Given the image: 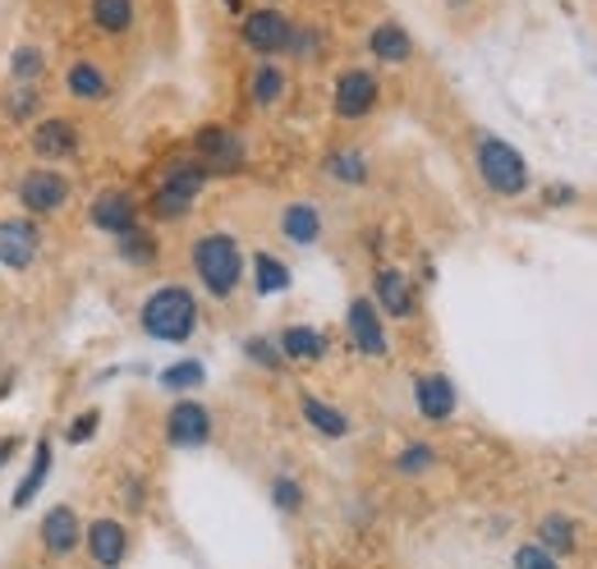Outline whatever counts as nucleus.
Here are the masks:
<instances>
[{
    "instance_id": "nucleus-1",
    "label": "nucleus",
    "mask_w": 597,
    "mask_h": 569,
    "mask_svg": "<svg viewBox=\"0 0 597 569\" xmlns=\"http://www.w3.org/2000/svg\"><path fill=\"white\" fill-rule=\"evenodd\" d=\"M189 263H194V276L198 284L212 299H230L240 290V280H244V267H248V257L240 248L235 235H221V230H212V235H198L194 248H189Z\"/></svg>"
},
{
    "instance_id": "nucleus-2",
    "label": "nucleus",
    "mask_w": 597,
    "mask_h": 569,
    "mask_svg": "<svg viewBox=\"0 0 597 569\" xmlns=\"http://www.w3.org/2000/svg\"><path fill=\"white\" fill-rule=\"evenodd\" d=\"M139 326L152 341H166V345H185L189 335L198 331V299L189 284H157L143 308H139Z\"/></svg>"
},
{
    "instance_id": "nucleus-3",
    "label": "nucleus",
    "mask_w": 597,
    "mask_h": 569,
    "mask_svg": "<svg viewBox=\"0 0 597 569\" xmlns=\"http://www.w3.org/2000/svg\"><path fill=\"white\" fill-rule=\"evenodd\" d=\"M474 161H478L483 185L497 193V198L529 193V161L519 157L515 143H506V138H497V134H478V138H474Z\"/></svg>"
},
{
    "instance_id": "nucleus-4",
    "label": "nucleus",
    "mask_w": 597,
    "mask_h": 569,
    "mask_svg": "<svg viewBox=\"0 0 597 569\" xmlns=\"http://www.w3.org/2000/svg\"><path fill=\"white\" fill-rule=\"evenodd\" d=\"M290 33H295V19L276 10V5H263V10H244L240 19V42L263 60H276L290 51Z\"/></svg>"
},
{
    "instance_id": "nucleus-5",
    "label": "nucleus",
    "mask_w": 597,
    "mask_h": 569,
    "mask_svg": "<svg viewBox=\"0 0 597 569\" xmlns=\"http://www.w3.org/2000/svg\"><path fill=\"white\" fill-rule=\"evenodd\" d=\"M377 101H382V79H377L373 69L354 65V69L335 74V88H331V111H335V120H345V124L368 120V115L377 111Z\"/></svg>"
},
{
    "instance_id": "nucleus-6",
    "label": "nucleus",
    "mask_w": 597,
    "mask_h": 569,
    "mask_svg": "<svg viewBox=\"0 0 597 569\" xmlns=\"http://www.w3.org/2000/svg\"><path fill=\"white\" fill-rule=\"evenodd\" d=\"M194 152H198V166H202L207 175H235V170H244V161H248L244 138L235 134V129H225V124L198 129V134H194Z\"/></svg>"
},
{
    "instance_id": "nucleus-7",
    "label": "nucleus",
    "mask_w": 597,
    "mask_h": 569,
    "mask_svg": "<svg viewBox=\"0 0 597 569\" xmlns=\"http://www.w3.org/2000/svg\"><path fill=\"white\" fill-rule=\"evenodd\" d=\"M69 193H74L69 175H60L56 166H37V170L19 175V202H23V212H29V216L60 212V207L69 202Z\"/></svg>"
},
{
    "instance_id": "nucleus-8",
    "label": "nucleus",
    "mask_w": 597,
    "mask_h": 569,
    "mask_svg": "<svg viewBox=\"0 0 597 569\" xmlns=\"http://www.w3.org/2000/svg\"><path fill=\"white\" fill-rule=\"evenodd\" d=\"M345 331H350V345L368 358H386L391 354V341H386V322H382V308L368 299H350L345 308Z\"/></svg>"
},
{
    "instance_id": "nucleus-9",
    "label": "nucleus",
    "mask_w": 597,
    "mask_h": 569,
    "mask_svg": "<svg viewBox=\"0 0 597 569\" xmlns=\"http://www.w3.org/2000/svg\"><path fill=\"white\" fill-rule=\"evenodd\" d=\"M166 442L175 450H202L212 442V409L198 400H175V409L166 413Z\"/></svg>"
},
{
    "instance_id": "nucleus-10",
    "label": "nucleus",
    "mask_w": 597,
    "mask_h": 569,
    "mask_svg": "<svg viewBox=\"0 0 597 569\" xmlns=\"http://www.w3.org/2000/svg\"><path fill=\"white\" fill-rule=\"evenodd\" d=\"M42 253V230L33 216H10L0 221V267L10 271H29Z\"/></svg>"
},
{
    "instance_id": "nucleus-11",
    "label": "nucleus",
    "mask_w": 597,
    "mask_h": 569,
    "mask_svg": "<svg viewBox=\"0 0 597 569\" xmlns=\"http://www.w3.org/2000/svg\"><path fill=\"white\" fill-rule=\"evenodd\" d=\"M88 221L101 230V235H129V230H139V198L129 189H101L88 207Z\"/></svg>"
},
{
    "instance_id": "nucleus-12",
    "label": "nucleus",
    "mask_w": 597,
    "mask_h": 569,
    "mask_svg": "<svg viewBox=\"0 0 597 569\" xmlns=\"http://www.w3.org/2000/svg\"><path fill=\"white\" fill-rule=\"evenodd\" d=\"M29 147L37 152L46 166L69 161V157H79V129H74V120H65V115H46V120L33 129Z\"/></svg>"
},
{
    "instance_id": "nucleus-13",
    "label": "nucleus",
    "mask_w": 597,
    "mask_h": 569,
    "mask_svg": "<svg viewBox=\"0 0 597 569\" xmlns=\"http://www.w3.org/2000/svg\"><path fill=\"white\" fill-rule=\"evenodd\" d=\"M373 303L382 308L386 317H413V308H419V294H413V284H409V276L405 271H396V267H377V276H373Z\"/></svg>"
},
{
    "instance_id": "nucleus-14",
    "label": "nucleus",
    "mask_w": 597,
    "mask_h": 569,
    "mask_svg": "<svg viewBox=\"0 0 597 569\" xmlns=\"http://www.w3.org/2000/svg\"><path fill=\"white\" fill-rule=\"evenodd\" d=\"M84 547L101 569H120L129 556V528L120 520H92L84 528Z\"/></svg>"
},
{
    "instance_id": "nucleus-15",
    "label": "nucleus",
    "mask_w": 597,
    "mask_h": 569,
    "mask_svg": "<svg viewBox=\"0 0 597 569\" xmlns=\"http://www.w3.org/2000/svg\"><path fill=\"white\" fill-rule=\"evenodd\" d=\"M413 404H419V413L428 423H446L460 404V395H455L446 372H423L419 381H413Z\"/></svg>"
},
{
    "instance_id": "nucleus-16",
    "label": "nucleus",
    "mask_w": 597,
    "mask_h": 569,
    "mask_svg": "<svg viewBox=\"0 0 597 569\" xmlns=\"http://www.w3.org/2000/svg\"><path fill=\"white\" fill-rule=\"evenodd\" d=\"M88 23L101 37H129L139 23V0H88Z\"/></svg>"
},
{
    "instance_id": "nucleus-17",
    "label": "nucleus",
    "mask_w": 597,
    "mask_h": 569,
    "mask_svg": "<svg viewBox=\"0 0 597 569\" xmlns=\"http://www.w3.org/2000/svg\"><path fill=\"white\" fill-rule=\"evenodd\" d=\"M79 542H84V528H79V514H74L69 505H56L42 520V547L51 556H74L79 551Z\"/></svg>"
},
{
    "instance_id": "nucleus-18",
    "label": "nucleus",
    "mask_w": 597,
    "mask_h": 569,
    "mask_svg": "<svg viewBox=\"0 0 597 569\" xmlns=\"http://www.w3.org/2000/svg\"><path fill=\"white\" fill-rule=\"evenodd\" d=\"M368 51H373V60H382V65H405L413 56V33L405 29V23H396V19H382L377 29L368 33Z\"/></svg>"
},
{
    "instance_id": "nucleus-19",
    "label": "nucleus",
    "mask_w": 597,
    "mask_h": 569,
    "mask_svg": "<svg viewBox=\"0 0 597 569\" xmlns=\"http://www.w3.org/2000/svg\"><path fill=\"white\" fill-rule=\"evenodd\" d=\"M65 92L74 101H107L111 97V74L107 65H97V60H74L65 69Z\"/></svg>"
},
{
    "instance_id": "nucleus-20",
    "label": "nucleus",
    "mask_w": 597,
    "mask_h": 569,
    "mask_svg": "<svg viewBox=\"0 0 597 569\" xmlns=\"http://www.w3.org/2000/svg\"><path fill=\"white\" fill-rule=\"evenodd\" d=\"M280 235L290 239V244H299V248L318 244L322 239V212H318L313 202H290L280 212Z\"/></svg>"
},
{
    "instance_id": "nucleus-21",
    "label": "nucleus",
    "mask_w": 597,
    "mask_h": 569,
    "mask_svg": "<svg viewBox=\"0 0 597 569\" xmlns=\"http://www.w3.org/2000/svg\"><path fill=\"white\" fill-rule=\"evenodd\" d=\"M276 345L290 364H318V358H327V335L318 326H285Z\"/></svg>"
},
{
    "instance_id": "nucleus-22",
    "label": "nucleus",
    "mask_w": 597,
    "mask_h": 569,
    "mask_svg": "<svg viewBox=\"0 0 597 569\" xmlns=\"http://www.w3.org/2000/svg\"><path fill=\"white\" fill-rule=\"evenodd\" d=\"M285 92H290V74H285L276 60H263V65L248 74V97H253V107L272 111Z\"/></svg>"
},
{
    "instance_id": "nucleus-23",
    "label": "nucleus",
    "mask_w": 597,
    "mask_h": 569,
    "mask_svg": "<svg viewBox=\"0 0 597 569\" xmlns=\"http://www.w3.org/2000/svg\"><path fill=\"white\" fill-rule=\"evenodd\" d=\"M299 413H303L308 427L327 436V442H341V436H350V419L335 404L318 400V395H299Z\"/></svg>"
},
{
    "instance_id": "nucleus-24",
    "label": "nucleus",
    "mask_w": 597,
    "mask_h": 569,
    "mask_svg": "<svg viewBox=\"0 0 597 569\" xmlns=\"http://www.w3.org/2000/svg\"><path fill=\"white\" fill-rule=\"evenodd\" d=\"M46 473H51V436H42L37 450H33L29 473H23V482H19V491H14V510L33 505V497H37V491L46 487Z\"/></svg>"
},
{
    "instance_id": "nucleus-25",
    "label": "nucleus",
    "mask_w": 597,
    "mask_h": 569,
    "mask_svg": "<svg viewBox=\"0 0 597 569\" xmlns=\"http://www.w3.org/2000/svg\"><path fill=\"white\" fill-rule=\"evenodd\" d=\"M253 290H257V294L290 290V267H285L280 257H272V253H257V257H253Z\"/></svg>"
},
{
    "instance_id": "nucleus-26",
    "label": "nucleus",
    "mask_w": 597,
    "mask_h": 569,
    "mask_svg": "<svg viewBox=\"0 0 597 569\" xmlns=\"http://www.w3.org/2000/svg\"><path fill=\"white\" fill-rule=\"evenodd\" d=\"M538 547L552 556H570L575 551V524H570L565 514H548V520L538 524Z\"/></svg>"
},
{
    "instance_id": "nucleus-27",
    "label": "nucleus",
    "mask_w": 597,
    "mask_h": 569,
    "mask_svg": "<svg viewBox=\"0 0 597 569\" xmlns=\"http://www.w3.org/2000/svg\"><path fill=\"white\" fill-rule=\"evenodd\" d=\"M207 179H212V175H207L198 161H179V166H170L166 170V179H162V189H170V193H179V198H198L202 189H207Z\"/></svg>"
},
{
    "instance_id": "nucleus-28",
    "label": "nucleus",
    "mask_w": 597,
    "mask_h": 569,
    "mask_svg": "<svg viewBox=\"0 0 597 569\" xmlns=\"http://www.w3.org/2000/svg\"><path fill=\"white\" fill-rule=\"evenodd\" d=\"M327 175L341 179V185H363L368 179V161H363L358 147H335L327 157Z\"/></svg>"
},
{
    "instance_id": "nucleus-29",
    "label": "nucleus",
    "mask_w": 597,
    "mask_h": 569,
    "mask_svg": "<svg viewBox=\"0 0 597 569\" xmlns=\"http://www.w3.org/2000/svg\"><path fill=\"white\" fill-rule=\"evenodd\" d=\"M120 257H124L129 267H157L162 248H157V239H152L147 230L139 225V230H129V235H120Z\"/></svg>"
},
{
    "instance_id": "nucleus-30",
    "label": "nucleus",
    "mask_w": 597,
    "mask_h": 569,
    "mask_svg": "<svg viewBox=\"0 0 597 569\" xmlns=\"http://www.w3.org/2000/svg\"><path fill=\"white\" fill-rule=\"evenodd\" d=\"M10 74H14V83H33V88H37V79L46 74V56H42V46L19 42V51L10 56Z\"/></svg>"
},
{
    "instance_id": "nucleus-31",
    "label": "nucleus",
    "mask_w": 597,
    "mask_h": 569,
    "mask_svg": "<svg viewBox=\"0 0 597 569\" xmlns=\"http://www.w3.org/2000/svg\"><path fill=\"white\" fill-rule=\"evenodd\" d=\"M37 107H42V97H37L33 83H14V88L5 92V101H0V111H5L10 120H33Z\"/></svg>"
},
{
    "instance_id": "nucleus-32",
    "label": "nucleus",
    "mask_w": 597,
    "mask_h": 569,
    "mask_svg": "<svg viewBox=\"0 0 597 569\" xmlns=\"http://www.w3.org/2000/svg\"><path fill=\"white\" fill-rule=\"evenodd\" d=\"M202 381H207V368L198 364V358L170 364V368L162 372V386H166V391H194V386H202Z\"/></svg>"
},
{
    "instance_id": "nucleus-33",
    "label": "nucleus",
    "mask_w": 597,
    "mask_h": 569,
    "mask_svg": "<svg viewBox=\"0 0 597 569\" xmlns=\"http://www.w3.org/2000/svg\"><path fill=\"white\" fill-rule=\"evenodd\" d=\"M436 464V450L428 446V442H409L405 450H400V459H396V469L405 473V478H413V473H428Z\"/></svg>"
},
{
    "instance_id": "nucleus-34",
    "label": "nucleus",
    "mask_w": 597,
    "mask_h": 569,
    "mask_svg": "<svg viewBox=\"0 0 597 569\" xmlns=\"http://www.w3.org/2000/svg\"><path fill=\"white\" fill-rule=\"evenodd\" d=\"M322 29H299L295 23V33H290V51L285 56H295V60H318L322 56Z\"/></svg>"
},
{
    "instance_id": "nucleus-35",
    "label": "nucleus",
    "mask_w": 597,
    "mask_h": 569,
    "mask_svg": "<svg viewBox=\"0 0 597 569\" xmlns=\"http://www.w3.org/2000/svg\"><path fill=\"white\" fill-rule=\"evenodd\" d=\"M152 216H157V221H179V216H189V198H179V193H170V189H162L157 185V193H152Z\"/></svg>"
},
{
    "instance_id": "nucleus-36",
    "label": "nucleus",
    "mask_w": 597,
    "mask_h": 569,
    "mask_svg": "<svg viewBox=\"0 0 597 569\" xmlns=\"http://www.w3.org/2000/svg\"><path fill=\"white\" fill-rule=\"evenodd\" d=\"M244 354L253 358L257 368H267V372H280V368H285V354H280V345H272L267 335H253V341L244 345Z\"/></svg>"
},
{
    "instance_id": "nucleus-37",
    "label": "nucleus",
    "mask_w": 597,
    "mask_h": 569,
    "mask_svg": "<svg viewBox=\"0 0 597 569\" xmlns=\"http://www.w3.org/2000/svg\"><path fill=\"white\" fill-rule=\"evenodd\" d=\"M515 569H561L552 551H542L538 542H524V547L515 551Z\"/></svg>"
},
{
    "instance_id": "nucleus-38",
    "label": "nucleus",
    "mask_w": 597,
    "mask_h": 569,
    "mask_svg": "<svg viewBox=\"0 0 597 569\" xmlns=\"http://www.w3.org/2000/svg\"><path fill=\"white\" fill-rule=\"evenodd\" d=\"M97 427H101V413H97V409H84V413H79V419H74V423H69V432H65V442H69V446H84V442H88V436H97Z\"/></svg>"
},
{
    "instance_id": "nucleus-39",
    "label": "nucleus",
    "mask_w": 597,
    "mask_h": 569,
    "mask_svg": "<svg viewBox=\"0 0 597 569\" xmlns=\"http://www.w3.org/2000/svg\"><path fill=\"white\" fill-rule=\"evenodd\" d=\"M272 501H276L280 510H290V514H295V510L303 505V491H299V482H295V478H276V482H272Z\"/></svg>"
},
{
    "instance_id": "nucleus-40",
    "label": "nucleus",
    "mask_w": 597,
    "mask_h": 569,
    "mask_svg": "<svg viewBox=\"0 0 597 569\" xmlns=\"http://www.w3.org/2000/svg\"><path fill=\"white\" fill-rule=\"evenodd\" d=\"M548 202H561V207H565V202H575V193H570L565 185H556V189L548 193Z\"/></svg>"
},
{
    "instance_id": "nucleus-41",
    "label": "nucleus",
    "mask_w": 597,
    "mask_h": 569,
    "mask_svg": "<svg viewBox=\"0 0 597 569\" xmlns=\"http://www.w3.org/2000/svg\"><path fill=\"white\" fill-rule=\"evenodd\" d=\"M225 10L230 14H244V0H225Z\"/></svg>"
}]
</instances>
